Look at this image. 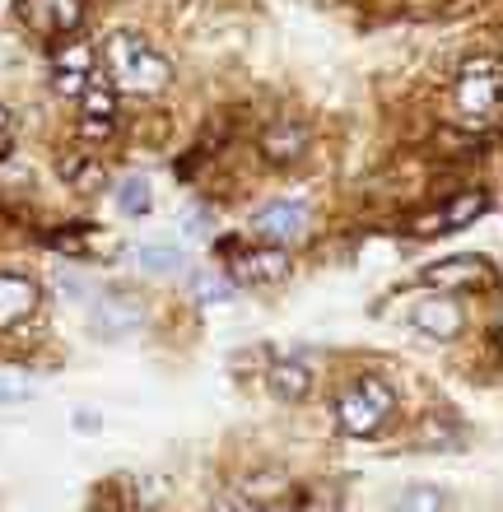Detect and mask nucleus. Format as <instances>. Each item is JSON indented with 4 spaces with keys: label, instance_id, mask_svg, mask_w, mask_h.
<instances>
[{
    "label": "nucleus",
    "instance_id": "17",
    "mask_svg": "<svg viewBox=\"0 0 503 512\" xmlns=\"http://www.w3.org/2000/svg\"><path fill=\"white\" fill-rule=\"evenodd\" d=\"M396 512H448V494L438 485H410L396 499Z\"/></svg>",
    "mask_w": 503,
    "mask_h": 512
},
{
    "label": "nucleus",
    "instance_id": "2",
    "mask_svg": "<svg viewBox=\"0 0 503 512\" xmlns=\"http://www.w3.org/2000/svg\"><path fill=\"white\" fill-rule=\"evenodd\" d=\"M396 410V387L378 373H364V378H354L350 387L336 396V424L354 438H368V433H378L387 424V415Z\"/></svg>",
    "mask_w": 503,
    "mask_h": 512
},
{
    "label": "nucleus",
    "instance_id": "20",
    "mask_svg": "<svg viewBox=\"0 0 503 512\" xmlns=\"http://www.w3.org/2000/svg\"><path fill=\"white\" fill-rule=\"evenodd\" d=\"M89 61H94L89 47H66L61 52V70H70V75H89Z\"/></svg>",
    "mask_w": 503,
    "mask_h": 512
},
{
    "label": "nucleus",
    "instance_id": "13",
    "mask_svg": "<svg viewBox=\"0 0 503 512\" xmlns=\"http://www.w3.org/2000/svg\"><path fill=\"white\" fill-rule=\"evenodd\" d=\"M266 387H271L275 401L294 405V401H303V396L313 391V373H308L299 359H285V364H275L271 373H266Z\"/></svg>",
    "mask_w": 503,
    "mask_h": 512
},
{
    "label": "nucleus",
    "instance_id": "12",
    "mask_svg": "<svg viewBox=\"0 0 503 512\" xmlns=\"http://www.w3.org/2000/svg\"><path fill=\"white\" fill-rule=\"evenodd\" d=\"M285 270H289V261H285V247H247V252H238V261H233V275L243 284H275V280H285Z\"/></svg>",
    "mask_w": 503,
    "mask_h": 512
},
{
    "label": "nucleus",
    "instance_id": "8",
    "mask_svg": "<svg viewBox=\"0 0 503 512\" xmlns=\"http://www.w3.org/2000/svg\"><path fill=\"white\" fill-rule=\"evenodd\" d=\"M410 322H415V331L429 340H457L466 326V312H462V303H452L448 294H434V298H424V303L410 308Z\"/></svg>",
    "mask_w": 503,
    "mask_h": 512
},
{
    "label": "nucleus",
    "instance_id": "9",
    "mask_svg": "<svg viewBox=\"0 0 503 512\" xmlns=\"http://www.w3.org/2000/svg\"><path fill=\"white\" fill-rule=\"evenodd\" d=\"M38 308V284L19 270H0V331H14Z\"/></svg>",
    "mask_w": 503,
    "mask_h": 512
},
{
    "label": "nucleus",
    "instance_id": "26",
    "mask_svg": "<svg viewBox=\"0 0 503 512\" xmlns=\"http://www.w3.org/2000/svg\"><path fill=\"white\" fill-rule=\"evenodd\" d=\"M5 154H10V140H5V135H0V163H5Z\"/></svg>",
    "mask_w": 503,
    "mask_h": 512
},
{
    "label": "nucleus",
    "instance_id": "4",
    "mask_svg": "<svg viewBox=\"0 0 503 512\" xmlns=\"http://www.w3.org/2000/svg\"><path fill=\"white\" fill-rule=\"evenodd\" d=\"M19 19L38 38H66L84 24V0H19Z\"/></svg>",
    "mask_w": 503,
    "mask_h": 512
},
{
    "label": "nucleus",
    "instance_id": "11",
    "mask_svg": "<svg viewBox=\"0 0 503 512\" xmlns=\"http://www.w3.org/2000/svg\"><path fill=\"white\" fill-rule=\"evenodd\" d=\"M485 275H490V261H485V256H448V261L420 270V284H429V289H471V284L485 280Z\"/></svg>",
    "mask_w": 503,
    "mask_h": 512
},
{
    "label": "nucleus",
    "instance_id": "3",
    "mask_svg": "<svg viewBox=\"0 0 503 512\" xmlns=\"http://www.w3.org/2000/svg\"><path fill=\"white\" fill-rule=\"evenodd\" d=\"M499 84V56H471L462 75H457V84H452V103H457L466 122H494L499 117Z\"/></svg>",
    "mask_w": 503,
    "mask_h": 512
},
{
    "label": "nucleus",
    "instance_id": "18",
    "mask_svg": "<svg viewBox=\"0 0 503 512\" xmlns=\"http://www.w3.org/2000/svg\"><path fill=\"white\" fill-rule=\"evenodd\" d=\"M191 289H196V298H201V303H229V298H233V280L215 275V270H201V275L191 280Z\"/></svg>",
    "mask_w": 503,
    "mask_h": 512
},
{
    "label": "nucleus",
    "instance_id": "23",
    "mask_svg": "<svg viewBox=\"0 0 503 512\" xmlns=\"http://www.w3.org/2000/svg\"><path fill=\"white\" fill-rule=\"evenodd\" d=\"M80 131L89 135V140H108V135H112V122H94V117H84Z\"/></svg>",
    "mask_w": 503,
    "mask_h": 512
},
{
    "label": "nucleus",
    "instance_id": "14",
    "mask_svg": "<svg viewBox=\"0 0 503 512\" xmlns=\"http://www.w3.org/2000/svg\"><path fill=\"white\" fill-rule=\"evenodd\" d=\"M136 266L145 275H177V270L187 266V256L173 243H145V247H136Z\"/></svg>",
    "mask_w": 503,
    "mask_h": 512
},
{
    "label": "nucleus",
    "instance_id": "15",
    "mask_svg": "<svg viewBox=\"0 0 503 512\" xmlns=\"http://www.w3.org/2000/svg\"><path fill=\"white\" fill-rule=\"evenodd\" d=\"M112 201H117L122 215H145V210H150V177L126 173L122 182H117V191H112Z\"/></svg>",
    "mask_w": 503,
    "mask_h": 512
},
{
    "label": "nucleus",
    "instance_id": "21",
    "mask_svg": "<svg viewBox=\"0 0 503 512\" xmlns=\"http://www.w3.org/2000/svg\"><path fill=\"white\" fill-rule=\"evenodd\" d=\"M205 233H210V215H205V210H187V215H182V238L196 243V238H205Z\"/></svg>",
    "mask_w": 503,
    "mask_h": 512
},
{
    "label": "nucleus",
    "instance_id": "1",
    "mask_svg": "<svg viewBox=\"0 0 503 512\" xmlns=\"http://www.w3.org/2000/svg\"><path fill=\"white\" fill-rule=\"evenodd\" d=\"M103 61H108V75L117 89L126 94H164L168 84H173V61H168L159 47L140 38V33H112L103 42Z\"/></svg>",
    "mask_w": 503,
    "mask_h": 512
},
{
    "label": "nucleus",
    "instance_id": "5",
    "mask_svg": "<svg viewBox=\"0 0 503 512\" xmlns=\"http://www.w3.org/2000/svg\"><path fill=\"white\" fill-rule=\"evenodd\" d=\"M140 322H145V308H140L136 294H103L94 308H89V331H94L98 340H122V336H131Z\"/></svg>",
    "mask_w": 503,
    "mask_h": 512
},
{
    "label": "nucleus",
    "instance_id": "6",
    "mask_svg": "<svg viewBox=\"0 0 503 512\" xmlns=\"http://www.w3.org/2000/svg\"><path fill=\"white\" fill-rule=\"evenodd\" d=\"M485 210H490V196L471 187V191H457V196H452L443 210H434V215H420L410 229L420 233V238H429V233H457V229H466V224H476Z\"/></svg>",
    "mask_w": 503,
    "mask_h": 512
},
{
    "label": "nucleus",
    "instance_id": "19",
    "mask_svg": "<svg viewBox=\"0 0 503 512\" xmlns=\"http://www.w3.org/2000/svg\"><path fill=\"white\" fill-rule=\"evenodd\" d=\"M299 512H340V494L331 485H313L299 494Z\"/></svg>",
    "mask_w": 503,
    "mask_h": 512
},
{
    "label": "nucleus",
    "instance_id": "25",
    "mask_svg": "<svg viewBox=\"0 0 503 512\" xmlns=\"http://www.w3.org/2000/svg\"><path fill=\"white\" fill-rule=\"evenodd\" d=\"M10 131V108H5V103H0V135Z\"/></svg>",
    "mask_w": 503,
    "mask_h": 512
},
{
    "label": "nucleus",
    "instance_id": "10",
    "mask_svg": "<svg viewBox=\"0 0 503 512\" xmlns=\"http://www.w3.org/2000/svg\"><path fill=\"white\" fill-rule=\"evenodd\" d=\"M261 154L271 163H299L308 154V126L294 122V117H275L261 131Z\"/></svg>",
    "mask_w": 503,
    "mask_h": 512
},
{
    "label": "nucleus",
    "instance_id": "22",
    "mask_svg": "<svg viewBox=\"0 0 503 512\" xmlns=\"http://www.w3.org/2000/svg\"><path fill=\"white\" fill-rule=\"evenodd\" d=\"M89 84V75H70V70H61L56 75V94H66V98H80V89Z\"/></svg>",
    "mask_w": 503,
    "mask_h": 512
},
{
    "label": "nucleus",
    "instance_id": "7",
    "mask_svg": "<svg viewBox=\"0 0 503 512\" xmlns=\"http://www.w3.org/2000/svg\"><path fill=\"white\" fill-rule=\"evenodd\" d=\"M252 233L271 247L299 243L303 233H308V210H303L299 201H275V205H266V210L252 215Z\"/></svg>",
    "mask_w": 503,
    "mask_h": 512
},
{
    "label": "nucleus",
    "instance_id": "24",
    "mask_svg": "<svg viewBox=\"0 0 503 512\" xmlns=\"http://www.w3.org/2000/svg\"><path fill=\"white\" fill-rule=\"evenodd\" d=\"M75 429H84V433H94L98 429V419L89 415V410H80V419H75Z\"/></svg>",
    "mask_w": 503,
    "mask_h": 512
},
{
    "label": "nucleus",
    "instance_id": "16",
    "mask_svg": "<svg viewBox=\"0 0 503 512\" xmlns=\"http://www.w3.org/2000/svg\"><path fill=\"white\" fill-rule=\"evenodd\" d=\"M80 112L84 117H94V122H112V117H117V94H112L108 84L89 80L80 89Z\"/></svg>",
    "mask_w": 503,
    "mask_h": 512
}]
</instances>
